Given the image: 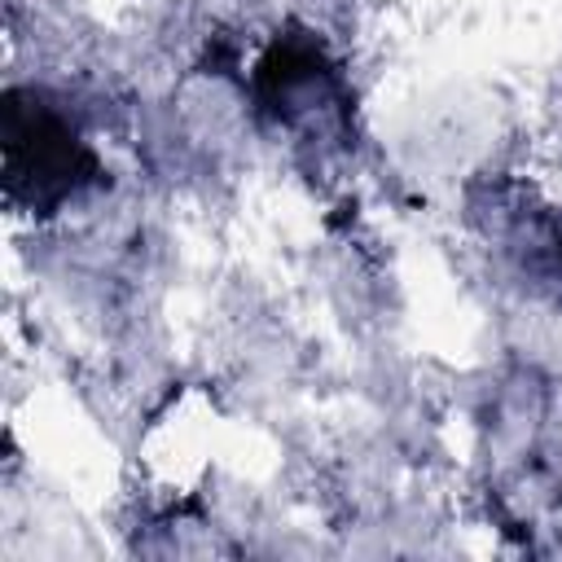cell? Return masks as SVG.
I'll list each match as a JSON object with an SVG mask.
<instances>
[{"label":"cell","instance_id":"cell-1","mask_svg":"<svg viewBox=\"0 0 562 562\" xmlns=\"http://www.w3.org/2000/svg\"><path fill=\"white\" fill-rule=\"evenodd\" d=\"M4 176L9 198H26L31 206H53L88 176V149L79 136L40 101L9 97L4 110Z\"/></svg>","mask_w":562,"mask_h":562},{"label":"cell","instance_id":"cell-2","mask_svg":"<svg viewBox=\"0 0 562 562\" xmlns=\"http://www.w3.org/2000/svg\"><path fill=\"white\" fill-rule=\"evenodd\" d=\"M509 220L527 233L536 263L562 277V167H540L518 176L509 189Z\"/></svg>","mask_w":562,"mask_h":562}]
</instances>
